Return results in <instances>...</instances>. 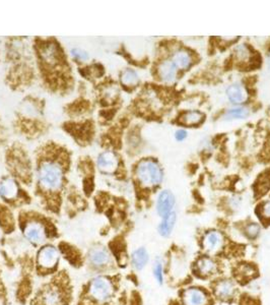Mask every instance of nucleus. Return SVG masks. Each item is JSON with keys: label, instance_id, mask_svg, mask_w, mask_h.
Segmentation results:
<instances>
[{"label": "nucleus", "instance_id": "obj_23", "mask_svg": "<svg viewBox=\"0 0 270 305\" xmlns=\"http://www.w3.org/2000/svg\"><path fill=\"white\" fill-rule=\"evenodd\" d=\"M250 115V111L248 108L245 107H237L229 109L226 114L223 115V118L227 120H237V119H244Z\"/></svg>", "mask_w": 270, "mask_h": 305}, {"label": "nucleus", "instance_id": "obj_31", "mask_svg": "<svg viewBox=\"0 0 270 305\" xmlns=\"http://www.w3.org/2000/svg\"><path fill=\"white\" fill-rule=\"evenodd\" d=\"M268 63H269V65H270V54H269V57H268Z\"/></svg>", "mask_w": 270, "mask_h": 305}, {"label": "nucleus", "instance_id": "obj_3", "mask_svg": "<svg viewBox=\"0 0 270 305\" xmlns=\"http://www.w3.org/2000/svg\"><path fill=\"white\" fill-rule=\"evenodd\" d=\"M136 177L142 186L154 187L162 183L164 171L159 163L151 159H146L137 165Z\"/></svg>", "mask_w": 270, "mask_h": 305}, {"label": "nucleus", "instance_id": "obj_11", "mask_svg": "<svg viewBox=\"0 0 270 305\" xmlns=\"http://www.w3.org/2000/svg\"><path fill=\"white\" fill-rule=\"evenodd\" d=\"M176 199L175 196L171 193L170 190H163L162 193L157 197L156 200V212L159 216L162 218L167 216L170 213L173 212L175 207Z\"/></svg>", "mask_w": 270, "mask_h": 305}, {"label": "nucleus", "instance_id": "obj_13", "mask_svg": "<svg viewBox=\"0 0 270 305\" xmlns=\"http://www.w3.org/2000/svg\"><path fill=\"white\" fill-rule=\"evenodd\" d=\"M178 69L172 60H164L157 65V75L164 83H173L177 77Z\"/></svg>", "mask_w": 270, "mask_h": 305}, {"label": "nucleus", "instance_id": "obj_1", "mask_svg": "<svg viewBox=\"0 0 270 305\" xmlns=\"http://www.w3.org/2000/svg\"><path fill=\"white\" fill-rule=\"evenodd\" d=\"M63 175L64 169L58 161H45L38 170L39 184L46 191H56L62 184Z\"/></svg>", "mask_w": 270, "mask_h": 305}, {"label": "nucleus", "instance_id": "obj_19", "mask_svg": "<svg viewBox=\"0 0 270 305\" xmlns=\"http://www.w3.org/2000/svg\"><path fill=\"white\" fill-rule=\"evenodd\" d=\"M176 221H177V215L174 211L169 215H167V216L163 217L162 222L159 225V233L163 237L170 236L175 228Z\"/></svg>", "mask_w": 270, "mask_h": 305}, {"label": "nucleus", "instance_id": "obj_20", "mask_svg": "<svg viewBox=\"0 0 270 305\" xmlns=\"http://www.w3.org/2000/svg\"><path fill=\"white\" fill-rule=\"evenodd\" d=\"M234 57L239 64H248L253 58V53L248 45L241 44L235 48Z\"/></svg>", "mask_w": 270, "mask_h": 305}, {"label": "nucleus", "instance_id": "obj_21", "mask_svg": "<svg viewBox=\"0 0 270 305\" xmlns=\"http://www.w3.org/2000/svg\"><path fill=\"white\" fill-rule=\"evenodd\" d=\"M150 255L148 251L145 248H137L136 251H134L131 255V261L133 267L137 270L142 269L149 263Z\"/></svg>", "mask_w": 270, "mask_h": 305}, {"label": "nucleus", "instance_id": "obj_14", "mask_svg": "<svg viewBox=\"0 0 270 305\" xmlns=\"http://www.w3.org/2000/svg\"><path fill=\"white\" fill-rule=\"evenodd\" d=\"M205 115L198 110H190L183 112L178 118V122L185 126H197L203 122Z\"/></svg>", "mask_w": 270, "mask_h": 305}, {"label": "nucleus", "instance_id": "obj_25", "mask_svg": "<svg viewBox=\"0 0 270 305\" xmlns=\"http://www.w3.org/2000/svg\"><path fill=\"white\" fill-rule=\"evenodd\" d=\"M260 232H261V227H260V225H258L257 223L247 224L244 228L245 236L250 240L257 239L258 236L260 235Z\"/></svg>", "mask_w": 270, "mask_h": 305}, {"label": "nucleus", "instance_id": "obj_26", "mask_svg": "<svg viewBox=\"0 0 270 305\" xmlns=\"http://www.w3.org/2000/svg\"><path fill=\"white\" fill-rule=\"evenodd\" d=\"M153 276L157 283L159 284L164 283V267L163 262L160 258L155 259V262L153 264Z\"/></svg>", "mask_w": 270, "mask_h": 305}, {"label": "nucleus", "instance_id": "obj_17", "mask_svg": "<svg viewBox=\"0 0 270 305\" xmlns=\"http://www.w3.org/2000/svg\"><path fill=\"white\" fill-rule=\"evenodd\" d=\"M235 277L239 282H249L257 276V269L251 264H240L235 269Z\"/></svg>", "mask_w": 270, "mask_h": 305}, {"label": "nucleus", "instance_id": "obj_2", "mask_svg": "<svg viewBox=\"0 0 270 305\" xmlns=\"http://www.w3.org/2000/svg\"><path fill=\"white\" fill-rule=\"evenodd\" d=\"M61 281H52L42 290L36 298V305H66L68 301V289Z\"/></svg>", "mask_w": 270, "mask_h": 305}, {"label": "nucleus", "instance_id": "obj_8", "mask_svg": "<svg viewBox=\"0 0 270 305\" xmlns=\"http://www.w3.org/2000/svg\"><path fill=\"white\" fill-rule=\"evenodd\" d=\"M213 294L221 301H230L237 294V286L231 279H221L213 284Z\"/></svg>", "mask_w": 270, "mask_h": 305}, {"label": "nucleus", "instance_id": "obj_15", "mask_svg": "<svg viewBox=\"0 0 270 305\" xmlns=\"http://www.w3.org/2000/svg\"><path fill=\"white\" fill-rule=\"evenodd\" d=\"M98 165L101 170L105 173L114 172L118 166V159L114 153L104 152L100 155Z\"/></svg>", "mask_w": 270, "mask_h": 305}, {"label": "nucleus", "instance_id": "obj_7", "mask_svg": "<svg viewBox=\"0 0 270 305\" xmlns=\"http://www.w3.org/2000/svg\"><path fill=\"white\" fill-rule=\"evenodd\" d=\"M226 238L224 235L218 230L207 231L202 238V248L208 255L219 253L224 246Z\"/></svg>", "mask_w": 270, "mask_h": 305}, {"label": "nucleus", "instance_id": "obj_16", "mask_svg": "<svg viewBox=\"0 0 270 305\" xmlns=\"http://www.w3.org/2000/svg\"><path fill=\"white\" fill-rule=\"evenodd\" d=\"M172 62L179 70H188L192 65L193 59L191 53L185 49L176 50L172 55Z\"/></svg>", "mask_w": 270, "mask_h": 305}, {"label": "nucleus", "instance_id": "obj_4", "mask_svg": "<svg viewBox=\"0 0 270 305\" xmlns=\"http://www.w3.org/2000/svg\"><path fill=\"white\" fill-rule=\"evenodd\" d=\"M114 284L111 279L100 276L88 285V296L97 303H107L114 295Z\"/></svg>", "mask_w": 270, "mask_h": 305}, {"label": "nucleus", "instance_id": "obj_5", "mask_svg": "<svg viewBox=\"0 0 270 305\" xmlns=\"http://www.w3.org/2000/svg\"><path fill=\"white\" fill-rule=\"evenodd\" d=\"M183 305H210L209 293L201 287H189L182 291Z\"/></svg>", "mask_w": 270, "mask_h": 305}, {"label": "nucleus", "instance_id": "obj_30", "mask_svg": "<svg viewBox=\"0 0 270 305\" xmlns=\"http://www.w3.org/2000/svg\"><path fill=\"white\" fill-rule=\"evenodd\" d=\"M72 52H73L72 54L75 56V57H77V58H80V59H85V58H87V55H86L84 52H83L82 50L75 49V50H73Z\"/></svg>", "mask_w": 270, "mask_h": 305}, {"label": "nucleus", "instance_id": "obj_10", "mask_svg": "<svg viewBox=\"0 0 270 305\" xmlns=\"http://www.w3.org/2000/svg\"><path fill=\"white\" fill-rule=\"evenodd\" d=\"M24 233L27 239L33 244H42L47 238L46 229H45L44 225L37 220L28 222L25 225Z\"/></svg>", "mask_w": 270, "mask_h": 305}, {"label": "nucleus", "instance_id": "obj_27", "mask_svg": "<svg viewBox=\"0 0 270 305\" xmlns=\"http://www.w3.org/2000/svg\"><path fill=\"white\" fill-rule=\"evenodd\" d=\"M270 188V177L262 175L261 178L257 182V193L259 195L266 194Z\"/></svg>", "mask_w": 270, "mask_h": 305}, {"label": "nucleus", "instance_id": "obj_12", "mask_svg": "<svg viewBox=\"0 0 270 305\" xmlns=\"http://www.w3.org/2000/svg\"><path fill=\"white\" fill-rule=\"evenodd\" d=\"M227 96L233 104L239 105L245 103L248 100L249 94L244 85L241 83H234L228 87Z\"/></svg>", "mask_w": 270, "mask_h": 305}, {"label": "nucleus", "instance_id": "obj_18", "mask_svg": "<svg viewBox=\"0 0 270 305\" xmlns=\"http://www.w3.org/2000/svg\"><path fill=\"white\" fill-rule=\"evenodd\" d=\"M89 259H91V263L93 265L97 267H104L110 263L111 255L106 248L99 247L94 248L89 252Z\"/></svg>", "mask_w": 270, "mask_h": 305}, {"label": "nucleus", "instance_id": "obj_22", "mask_svg": "<svg viewBox=\"0 0 270 305\" xmlns=\"http://www.w3.org/2000/svg\"><path fill=\"white\" fill-rule=\"evenodd\" d=\"M17 185L13 179H5L0 183V196L5 199H14L17 195Z\"/></svg>", "mask_w": 270, "mask_h": 305}, {"label": "nucleus", "instance_id": "obj_9", "mask_svg": "<svg viewBox=\"0 0 270 305\" xmlns=\"http://www.w3.org/2000/svg\"><path fill=\"white\" fill-rule=\"evenodd\" d=\"M59 256L58 251L54 246H45L38 253V266L43 270H50L58 264Z\"/></svg>", "mask_w": 270, "mask_h": 305}, {"label": "nucleus", "instance_id": "obj_6", "mask_svg": "<svg viewBox=\"0 0 270 305\" xmlns=\"http://www.w3.org/2000/svg\"><path fill=\"white\" fill-rule=\"evenodd\" d=\"M194 273L202 279H207L213 277L219 273V264L215 258L210 255H202L196 259L193 266Z\"/></svg>", "mask_w": 270, "mask_h": 305}, {"label": "nucleus", "instance_id": "obj_24", "mask_svg": "<svg viewBox=\"0 0 270 305\" xmlns=\"http://www.w3.org/2000/svg\"><path fill=\"white\" fill-rule=\"evenodd\" d=\"M121 82L126 87H134L139 82L138 74L132 70H126L121 75Z\"/></svg>", "mask_w": 270, "mask_h": 305}, {"label": "nucleus", "instance_id": "obj_28", "mask_svg": "<svg viewBox=\"0 0 270 305\" xmlns=\"http://www.w3.org/2000/svg\"><path fill=\"white\" fill-rule=\"evenodd\" d=\"M259 216L264 222H270V200L261 203L259 207Z\"/></svg>", "mask_w": 270, "mask_h": 305}, {"label": "nucleus", "instance_id": "obj_29", "mask_svg": "<svg viewBox=\"0 0 270 305\" xmlns=\"http://www.w3.org/2000/svg\"><path fill=\"white\" fill-rule=\"evenodd\" d=\"M187 138V131L185 129H178L175 132V139L178 142H183Z\"/></svg>", "mask_w": 270, "mask_h": 305}]
</instances>
